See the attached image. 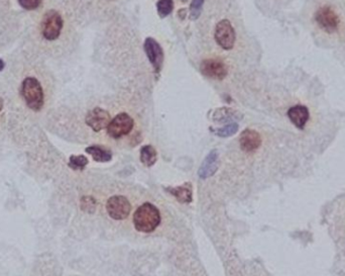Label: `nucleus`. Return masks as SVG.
<instances>
[{"label": "nucleus", "mask_w": 345, "mask_h": 276, "mask_svg": "<svg viewBox=\"0 0 345 276\" xmlns=\"http://www.w3.org/2000/svg\"><path fill=\"white\" fill-rule=\"evenodd\" d=\"M161 223L160 211L154 204L145 202L140 205L133 216V225L138 232L151 233L158 228Z\"/></svg>", "instance_id": "1"}, {"label": "nucleus", "mask_w": 345, "mask_h": 276, "mask_svg": "<svg viewBox=\"0 0 345 276\" xmlns=\"http://www.w3.org/2000/svg\"><path fill=\"white\" fill-rule=\"evenodd\" d=\"M21 94L31 109L39 111L43 108L44 102L43 87L38 79L34 77L26 78L21 85Z\"/></svg>", "instance_id": "2"}, {"label": "nucleus", "mask_w": 345, "mask_h": 276, "mask_svg": "<svg viewBox=\"0 0 345 276\" xmlns=\"http://www.w3.org/2000/svg\"><path fill=\"white\" fill-rule=\"evenodd\" d=\"M63 18L56 10H48L43 16L42 22V33L43 38L47 41L57 40L63 29Z\"/></svg>", "instance_id": "3"}, {"label": "nucleus", "mask_w": 345, "mask_h": 276, "mask_svg": "<svg viewBox=\"0 0 345 276\" xmlns=\"http://www.w3.org/2000/svg\"><path fill=\"white\" fill-rule=\"evenodd\" d=\"M133 120L130 114L121 112L117 114L107 127V134L113 139H120L129 135L133 128Z\"/></svg>", "instance_id": "4"}, {"label": "nucleus", "mask_w": 345, "mask_h": 276, "mask_svg": "<svg viewBox=\"0 0 345 276\" xmlns=\"http://www.w3.org/2000/svg\"><path fill=\"white\" fill-rule=\"evenodd\" d=\"M108 215L115 221H121L129 217L131 205L129 199L122 195L111 196L106 203Z\"/></svg>", "instance_id": "5"}, {"label": "nucleus", "mask_w": 345, "mask_h": 276, "mask_svg": "<svg viewBox=\"0 0 345 276\" xmlns=\"http://www.w3.org/2000/svg\"><path fill=\"white\" fill-rule=\"evenodd\" d=\"M214 37L218 46L224 50L228 51L234 47L236 39L235 32L232 25L227 19H222L216 25Z\"/></svg>", "instance_id": "6"}, {"label": "nucleus", "mask_w": 345, "mask_h": 276, "mask_svg": "<svg viewBox=\"0 0 345 276\" xmlns=\"http://www.w3.org/2000/svg\"><path fill=\"white\" fill-rule=\"evenodd\" d=\"M144 52L146 57L154 67L156 73H160L164 65V51L161 45L154 38H146L144 41Z\"/></svg>", "instance_id": "7"}, {"label": "nucleus", "mask_w": 345, "mask_h": 276, "mask_svg": "<svg viewBox=\"0 0 345 276\" xmlns=\"http://www.w3.org/2000/svg\"><path fill=\"white\" fill-rule=\"evenodd\" d=\"M318 26L327 33H334L339 25V18L335 11L329 7H321L315 16Z\"/></svg>", "instance_id": "8"}, {"label": "nucleus", "mask_w": 345, "mask_h": 276, "mask_svg": "<svg viewBox=\"0 0 345 276\" xmlns=\"http://www.w3.org/2000/svg\"><path fill=\"white\" fill-rule=\"evenodd\" d=\"M200 70L203 75L215 80H222L228 74V68L226 64L218 59L204 60L201 63Z\"/></svg>", "instance_id": "9"}, {"label": "nucleus", "mask_w": 345, "mask_h": 276, "mask_svg": "<svg viewBox=\"0 0 345 276\" xmlns=\"http://www.w3.org/2000/svg\"><path fill=\"white\" fill-rule=\"evenodd\" d=\"M85 122L87 126L90 127L94 132H100L108 127L111 122V118L107 110L100 107H95L87 113Z\"/></svg>", "instance_id": "10"}, {"label": "nucleus", "mask_w": 345, "mask_h": 276, "mask_svg": "<svg viewBox=\"0 0 345 276\" xmlns=\"http://www.w3.org/2000/svg\"><path fill=\"white\" fill-rule=\"evenodd\" d=\"M240 148L245 152H253L259 149L261 145L260 135L257 131L247 129L244 130L239 138Z\"/></svg>", "instance_id": "11"}, {"label": "nucleus", "mask_w": 345, "mask_h": 276, "mask_svg": "<svg viewBox=\"0 0 345 276\" xmlns=\"http://www.w3.org/2000/svg\"><path fill=\"white\" fill-rule=\"evenodd\" d=\"M218 151L217 150H213L211 151L207 157L205 158V160L203 161L200 169H199V176L202 179L205 178H209L211 177L218 169Z\"/></svg>", "instance_id": "12"}, {"label": "nucleus", "mask_w": 345, "mask_h": 276, "mask_svg": "<svg viewBox=\"0 0 345 276\" xmlns=\"http://www.w3.org/2000/svg\"><path fill=\"white\" fill-rule=\"evenodd\" d=\"M241 118H242V114L238 110H235L231 107H219V108H216L212 113V120L219 124H224V123L230 124L231 122L236 121V120L238 121Z\"/></svg>", "instance_id": "13"}, {"label": "nucleus", "mask_w": 345, "mask_h": 276, "mask_svg": "<svg viewBox=\"0 0 345 276\" xmlns=\"http://www.w3.org/2000/svg\"><path fill=\"white\" fill-rule=\"evenodd\" d=\"M288 117L298 129L302 130L309 120V110L304 105H295L288 110Z\"/></svg>", "instance_id": "14"}, {"label": "nucleus", "mask_w": 345, "mask_h": 276, "mask_svg": "<svg viewBox=\"0 0 345 276\" xmlns=\"http://www.w3.org/2000/svg\"><path fill=\"white\" fill-rule=\"evenodd\" d=\"M192 184L189 182L177 186V187H168L167 191H169L172 196L181 203H190L193 197V190Z\"/></svg>", "instance_id": "15"}, {"label": "nucleus", "mask_w": 345, "mask_h": 276, "mask_svg": "<svg viewBox=\"0 0 345 276\" xmlns=\"http://www.w3.org/2000/svg\"><path fill=\"white\" fill-rule=\"evenodd\" d=\"M86 152L93 157L96 162H108L112 159V153L99 146H90L86 148Z\"/></svg>", "instance_id": "16"}, {"label": "nucleus", "mask_w": 345, "mask_h": 276, "mask_svg": "<svg viewBox=\"0 0 345 276\" xmlns=\"http://www.w3.org/2000/svg\"><path fill=\"white\" fill-rule=\"evenodd\" d=\"M140 161L146 167H151L155 165V163L157 162L156 149L151 145L143 146L140 150Z\"/></svg>", "instance_id": "17"}, {"label": "nucleus", "mask_w": 345, "mask_h": 276, "mask_svg": "<svg viewBox=\"0 0 345 276\" xmlns=\"http://www.w3.org/2000/svg\"><path fill=\"white\" fill-rule=\"evenodd\" d=\"M238 131V125L236 123H230L223 128H219L217 130H212V132L218 137L227 138L233 136Z\"/></svg>", "instance_id": "18"}, {"label": "nucleus", "mask_w": 345, "mask_h": 276, "mask_svg": "<svg viewBox=\"0 0 345 276\" xmlns=\"http://www.w3.org/2000/svg\"><path fill=\"white\" fill-rule=\"evenodd\" d=\"M172 9H174L172 0H159L157 2V10L162 18L170 15L172 13Z\"/></svg>", "instance_id": "19"}, {"label": "nucleus", "mask_w": 345, "mask_h": 276, "mask_svg": "<svg viewBox=\"0 0 345 276\" xmlns=\"http://www.w3.org/2000/svg\"><path fill=\"white\" fill-rule=\"evenodd\" d=\"M88 163H89V161H88V159H87L85 156H83V155H78V156L72 155L70 157L68 165L73 170H80V171H82L88 165Z\"/></svg>", "instance_id": "20"}, {"label": "nucleus", "mask_w": 345, "mask_h": 276, "mask_svg": "<svg viewBox=\"0 0 345 276\" xmlns=\"http://www.w3.org/2000/svg\"><path fill=\"white\" fill-rule=\"evenodd\" d=\"M205 0H193L190 4V13H189V18L191 20H196L199 18L201 12H202V7L204 4Z\"/></svg>", "instance_id": "21"}, {"label": "nucleus", "mask_w": 345, "mask_h": 276, "mask_svg": "<svg viewBox=\"0 0 345 276\" xmlns=\"http://www.w3.org/2000/svg\"><path fill=\"white\" fill-rule=\"evenodd\" d=\"M96 200L92 196H83L81 199V209L87 214H93L96 210Z\"/></svg>", "instance_id": "22"}, {"label": "nucleus", "mask_w": 345, "mask_h": 276, "mask_svg": "<svg viewBox=\"0 0 345 276\" xmlns=\"http://www.w3.org/2000/svg\"><path fill=\"white\" fill-rule=\"evenodd\" d=\"M18 2L22 8L27 10H34L41 5L42 0H18Z\"/></svg>", "instance_id": "23"}, {"label": "nucleus", "mask_w": 345, "mask_h": 276, "mask_svg": "<svg viewBox=\"0 0 345 276\" xmlns=\"http://www.w3.org/2000/svg\"><path fill=\"white\" fill-rule=\"evenodd\" d=\"M178 14H179V17H180L182 20H184L185 17H186V14H187V10H186V9H180V10L178 11Z\"/></svg>", "instance_id": "24"}, {"label": "nucleus", "mask_w": 345, "mask_h": 276, "mask_svg": "<svg viewBox=\"0 0 345 276\" xmlns=\"http://www.w3.org/2000/svg\"><path fill=\"white\" fill-rule=\"evenodd\" d=\"M4 67H5V64H4V62L0 59V71H2V70L4 69Z\"/></svg>", "instance_id": "25"}, {"label": "nucleus", "mask_w": 345, "mask_h": 276, "mask_svg": "<svg viewBox=\"0 0 345 276\" xmlns=\"http://www.w3.org/2000/svg\"><path fill=\"white\" fill-rule=\"evenodd\" d=\"M2 108H3V100L0 98V111L2 110Z\"/></svg>", "instance_id": "26"}, {"label": "nucleus", "mask_w": 345, "mask_h": 276, "mask_svg": "<svg viewBox=\"0 0 345 276\" xmlns=\"http://www.w3.org/2000/svg\"><path fill=\"white\" fill-rule=\"evenodd\" d=\"M181 1H182V2H184V3H185V2H187V1H189V0H181Z\"/></svg>", "instance_id": "27"}]
</instances>
